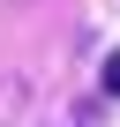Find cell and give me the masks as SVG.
Returning <instances> with one entry per match:
<instances>
[{
	"instance_id": "1",
	"label": "cell",
	"mask_w": 120,
	"mask_h": 127,
	"mask_svg": "<svg viewBox=\"0 0 120 127\" xmlns=\"http://www.w3.org/2000/svg\"><path fill=\"white\" fill-rule=\"evenodd\" d=\"M15 97H23V82H0V120L15 112Z\"/></svg>"
},
{
	"instance_id": "2",
	"label": "cell",
	"mask_w": 120,
	"mask_h": 127,
	"mask_svg": "<svg viewBox=\"0 0 120 127\" xmlns=\"http://www.w3.org/2000/svg\"><path fill=\"white\" fill-rule=\"evenodd\" d=\"M105 90L120 97V52H105Z\"/></svg>"
}]
</instances>
